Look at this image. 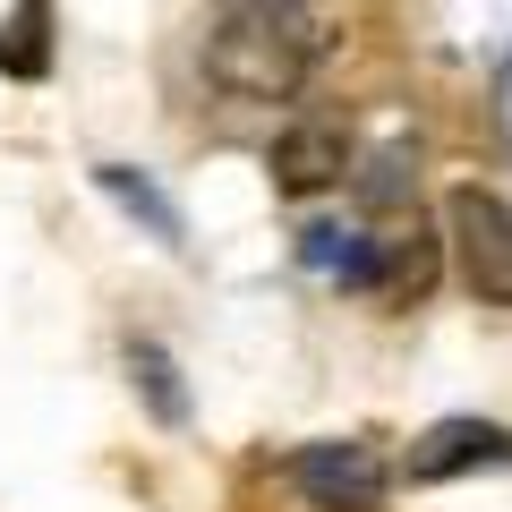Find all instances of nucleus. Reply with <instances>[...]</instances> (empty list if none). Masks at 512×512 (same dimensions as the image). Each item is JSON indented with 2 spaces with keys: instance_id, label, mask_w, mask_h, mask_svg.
<instances>
[{
  "instance_id": "obj_10",
  "label": "nucleus",
  "mask_w": 512,
  "mask_h": 512,
  "mask_svg": "<svg viewBox=\"0 0 512 512\" xmlns=\"http://www.w3.org/2000/svg\"><path fill=\"white\" fill-rule=\"evenodd\" d=\"M410 188H419V163H410V154H402V146H384V154H376V163H367V171H359V205H402V197H410Z\"/></svg>"
},
{
  "instance_id": "obj_7",
  "label": "nucleus",
  "mask_w": 512,
  "mask_h": 512,
  "mask_svg": "<svg viewBox=\"0 0 512 512\" xmlns=\"http://www.w3.org/2000/svg\"><path fill=\"white\" fill-rule=\"evenodd\" d=\"M436 248H444V239H427V231L376 239V274H367V291H384V299H419L427 282H436Z\"/></svg>"
},
{
  "instance_id": "obj_8",
  "label": "nucleus",
  "mask_w": 512,
  "mask_h": 512,
  "mask_svg": "<svg viewBox=\"0 0 512 512\" xmlns=\"http://www.w3.org/2000/svg\"><path fill=\"white\" fill-rule=\"evenodd\" d=\"M128 376H137V393H146V410H154L163 427L188 419V384H180V367H171L163 342H137V350H128Z\"/></svg>"
},
{
  "instance_id": "obj_5",
  "label": "nucleus",
  "mask_w": 512,
  "mask_h": 512,
  "mask_svg": "<svg viewBox=\"0 0 512 512\" xmlns=\"http://www.w3.org/2000/svg\"><path fill=\"white\" fill-rule=\"evenodd\" d=\"M487 461H512V427H495V419H436L419 444H410V487H444V478L487 470Z\"/></svg>"
},
{
  "instance_id": "obj_3",
  "label": "nucleus",
  "mask_w": 512,
  "mask_h": 512,
  "mask_svg": "<svg viewBox=\"0 0 512 512\" xmlns=\"http://www.w3.org/2000/svg\"><path fill=\"white\" fill-rule=\"evenodd\" d=\"M291 487L308 495L316 512H376L384 495H393V470H384L376 444L325 436V444H299L291 453Z\"/></svg>"
},
{
  "instance_id": "obj_11",
  "label": "nucleus",
  "mask_w": 512,
  "mask_h": 512,
  "mask_svg": "<svg viewBox=\"0 0 512 512\" xmlns=\"http://www.w3.org/2000/svg\"><path fill=\"white\" fill-rule=\"evenodd\" d=\"M222 18H265V26H291V18H308V0H214Z\"/></svg>"
},
{
  "instance_id": "obj_9",
  "label": "nucleus",
  "mask_w": 512,
  "mask_h": 512,
  "mask_svg": "<svg viewBox=\"0 0 512 512\" xmlns=\"http://www.w3.org/2000/svg\"><path fill=\"white\" fill-rule=\"evenodd\" d=\"M94 180H103L111 197L128 205V214H146V222H154V239H180V205H171L163 188L146 180V171H128V163H103V171H94Z\"/></svg>"
},
{
  "instance_id": "obj_1",
  "label": "nucleus",
  "mask_w": 512,
  "mask_h": 512,
  "mask_svg": "<svg viewBox=\"0 0 512 512\" xmlns=\"http://www.w3.org/2000/svg\"><path fill=\"white\" fill-rule=\"evenodd\" d=\"M316 69V35L308 18L291 26H265V18H222L214 43H205V77L239 103H291Z\"/></svg>"
},
{
  "instance_id": "obj_6",
  "label": "nucleus",
  "mask_w": 512,
  "mask_h": 512,
  "mask_svg": "<svg viewBox=\"0 0 512 512\" xmlns=\"http://www.w3.org/2000/svg\"><path fill=\"white\" fill-rule=\"evenodd\" d=\"M0 77H52V0H18L0 18Z\"/></svg>"
},
{
  "instance_id": "obj_4",
  "label": "nucleus",
  "mask_w": 512,
  "mask_h": 512,
  "mask_svg": "<svg viewBox=\"0 0 512 512\" xmlns=\"http://www.w3.org/2000/svg\"><path fill=\"white\" fill-rule=\"evenodd\" d=\"M342 171H350V137L333 120H291L274 146H265V180H274L282 197H325Z\"/></svg>"
},
{
  "instance_id": "obj_2",
  "label": "nucleus",
  "mask_w": 512,
  "mask_h": 512,
  "mask_svg": "<svg viewBox=\"0 0 512 512\" xmlns=\"http://www.w3.org/2000/svg\"><path fill=\"white\" fill-rule=\"evenodd\" d=\"M444 248H453L461 282H470L487 308H512V205L495 188H453L444 197Z\"/></svg>"
}]
</instances>
